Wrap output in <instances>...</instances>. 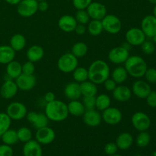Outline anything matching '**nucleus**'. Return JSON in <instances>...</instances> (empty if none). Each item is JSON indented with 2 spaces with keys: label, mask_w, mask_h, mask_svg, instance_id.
<instances>
[{
  "label": "nucleus",
  "mask_w": 156,
  "mask_h": 156,
  "mask_svg": "<svg viewBox=\"0 0 156 156\" xmlns=\"http://www.w3.org/2000/svg\"><path fill=\"white\" fill-rule=\"evenodd\" d=\"M8 4L12 5H17L21 0H5Z\"/></svg>",
  "instance_id": "5fc2aeb1"
},
{
  "label": "nucleus",
  "mask_w": 156,
  "mask_h": 156,
  "mask_svg": "<svg viewBox=\"0 0 156 156\" xmlns=\"http://www.w3.org/2000/svg\"><path fill=\"white\" fill-rule=\"evenodd\" d=\"M142 51L146 55H151L155 52V44L152 41H145L141 45Z\"/></svg>",
  "instance_id": "a19ab883"
},
{
  "label": "nucleus",
  "mask_w": 156,
  "mask_h": 156,
  "mask_svg": "<svg viewBox=\"0 0 156 156\" xmlns=\"http://www.w3.org/2000/svg\"><path fill=\"white\" fill-rule=\"evenodd\" d=\"M111 79L114 81L117 84L123 83L128 78V73L126 72L125 67L118 66L114 69L111 72Z\"/></svg>",
  "instance_id": "7c9ffc66"
},
{
  "label": "nucleus",
  "mask_w": 156,
  "mask_h": 156,
  "mask_svg": "<svg viewBox=\"0 0 156 156\" xmlns=\"http://www.w3.org/2000/svg\"><path fill=\"white\" fill-rule=\"evenodd\" d=\"M18 91L15 82L13 79H6L0 88V94L5 99H11L15 97Z\"/></svg>",
  "instance_id": "f3484780"
},
{
  "label": "nucleus",
  "mask_w": 156,
  "mask_h": 156,
  "mask_svg": "<svg viewBox=\"0 0 156 156\" xmlns=\"http://www.w3.org/2000/svg\"><path fill=\"white\" fill-rule=\"evenodd\" d=\"M133 127L139 132L147 131L151 126V120L149 116L144 112H136L131 118Z\"/></svg>",
  "instance_id": "6e6552de"
},
{
  "label": "nucleus",
  "mask_w": 156,
  "mask_h": 156,
  "mask_svg": "<svg viewBox=\"0 0 156 156\" xmlns=\"http://www.w3.org/2000/svg\"><path fill=\"white\" fill-rule=\"evenodd\" d=\"M146 81L149 83H156V69L148 68L144 75Z\"/></svg>",
  "instance_id": "c03bdc74"
},
{
  "label": "nucleus",
  "mask_w": 156,
  "mask_h": 156,
  "mask_svg": "<svg viewBox=\"0 0 156 156\" xmlns=\"http://www.w3.org/2000/svg\"><path fill=\"white\" fill-rule=\"evenodd\" d=\"M44 56V50L41 46L33 45L27 49L26 56L28 61L37 62L43 59Z\"/></svg>",
  "instance_id": "b1692460"
},
{
  "label": "nucleus",
  "mask_w": 156,
  "mask_h": 156,
  "mask_svg": "<svg viewBox=\"0 0 156 156\" xmlns=\"http://www.w3.org/2000/svg\"><path fill=\"white\" fill-rule=\"evenodd\" d=\"M146 103L151 108H156V91H151L146 97Z\"/></svg>",
  "instance_id": "09e8293b"
},
{
  "label": "nucleus",
  "mask_w": 156,
  "mask_h": 156,
  "mask_svg": "<svg viewBox=\"0 0 156 156\" xmlns=\"http://www.w3.org/2000/svg\"><path fill=\"white\" fill-rule=\"evenodd\" d=\"M0 137H1L2 141L4 144L9 145V146H11L15 145L18 142L17 131L15 130V129H9Z\"/></svg>",
  "instance_id": "2f4dec72"
},
{
  "label": "nucleus",
  "mask_w": 156,
  "mask_h": 156,
  "mask_svg": "<svg viewBox=\"0 0 156 156\" xmlns=\"http://www.w3.org/2000/svg\"><path fill=\"white\" fill-rule=\"evenodd\" d=\"M44 114L49 119L53 122H62L68 117L69 114L67 105L62 101L56 100L47 103Z\"/></svg>",
  "instance_id": "f03ea898"
},
{
  "label": "nucleus",
  "mask_w": 156,
  "mask_h": 156,
  "mask_svg": "<svg viewBox=\"0 0 156 156\" xmlns=\"http://www.w3.org/2000/svg\"><path fill=\"white\" fill-rule=\"evenodd\" d=\"M56 138V133L49 126L37 129L35 139L41 145H48L53 143Z\"/></svg>",
  "instance_id": "9b49d317"
},
{
  "label": "nucleus",
  "mask_w": 156,
  "mask_h": 156,
  "mask_svg": "<svg viewBox=\"0 0 156 156\" xmlns=\"http://www.w3.org/2000/svg\"><path fill=\"white\" fill-rule=\"evenodd\" d=\"M26 117H27V121L31 123L34 127L37 129L47 126L48 125L49 119L47 118L45 114L30 111V112H27Z\"/></svg>",
  "instance_id": "2eb2a0df"
},
{
  "label": "nucleus",
  "mask_w": 156,
  "mask_h": 156,
  "mask_svg": "<svg viewBox=\"0 0 156 156\" xmlns=\"http://www.w3.org/2000/svg\"><path fill=\"white\" fill-rule=\"evenodd\" d=\"M129 50L123 47V46L114 47L110 50L108 55L110 62L114 64H117V65L124 63L126 59L129 58Z\"/></svg>",
  "instance_id": "1a4fd4ad"
},
{
  "label": "nucleus",
  "mask_w": 156,
  "mask_h": 156,
  "mask_svg": "<svg viewBox=\"0 0 156 156\" xmlns=\"http://www.w3.org/2000/svg\"><path fill=\"white\" fill-rule=\"evenodd\" d=\"M24 156H42L43 149L41 145L36 140H30L24 143L22 149Z\"/></svg>",
  "instance_id": "aec40b11"
},
{
  "label": "nucleus",
  "mask_w": 156,
  "mask_h": 156,
  "mask_svg": "<svg viewBox=\"0 0 156 156\" xmlns=\"http://www.w3.org/2000/svg\"><path fill=\"white\" fill-rule=\"evenodd\" d=\"M108 156H123L121 155H119V154L116 153V154H114V155H108Z\"/></svg>",
  "instance_id": "bf43d9fd"
},
{
  "label": "nucleus",
  "mask_w": 156,
  "mask_h": 156,
  "mask_svg": "<svg viewBox=\"0 0 156 156\" xmlns=\"http://www.w3.org/2000/svg\"><path fill=\"white\" fill-rule=\"evenodd\" d=\"M64 94L70 101L79 100L82 96L80 84L76 82H71L68 83L64 88Z\"/></svg>",
  "instance_id": "5701e85b"
},
{
  "label": "nucleus",
  "mask_w": 156,
  "mask_h": 156,
  "mask_svg": "<svg viewBox=\"0 0 156 156\" xmlns=\"http://www.w3.org/2000/svg\"><path fill=\"white\" fill-rule=\"evenodd\" d=\"M48 9L49 5L46 0L45 1L38 2V11H41V12H46Z\"/></svg>",
  "instance_id": "603ef678"
},
{
  "label": "nucleus",
  "mask_w": 156,
  "mask_h": 156,
  "mask_svg": "<svg viewBox=\"0 0 156 156\" xmlns=\"http://www.w3.org/2000/svg\"><path fill=\"white\" fill-rule=\"evenodd\" d=\"M124 67L128 75L133 78H141L144 76L148 69L147 63L145 59L140 56H129L124 62Z\"/></svg>",
  "instance_id": "7ed1b4c3"
},
{
  "label": "nucleus",
  "mask_w": 156,
  "mask_h": 156,
  "mask_svg": "<svg viewBox=\"0 0 156 156\" xmlns=\"http://www.w3.org/2000/svg\"><path fill=\"white\" fill-rule=\"evenodd\" d=\"M82 117L85 124L89 127H96L99 126L102 121L101 114L97 109L86 110Z\"/></svg>",
  "instance_id": "dca6fc26"
},
{
  "label": "nucleus",
  "mask_w": 156,
  "mask_h": 156,
  "mask_svg": "<svg viewBox=\"0 0 156 156\" xmlns=\"http://www.w3.org/2000/svg\"><path fill=\"white\" fill-rule=\"evenodd\" d=\"M132 93L134 95L136 96L138 98L145 99L146 98L149 93L151 92L152 89L147 82L143 80H137L133 84L132 86Z\"/></svg>",
  "instance_id": "a211bd4d"
},
{
  "label": "nucleus",
  "mask_w": 156,
  "mask_h": 156,
  "mask_svg": "<svg viewBox=\"0 0 156 156\" xmlns=\"http://www.w3.org/2000/svg\"><path fill=\"white\" fill-rule=\"evenodd\" d=\"M86 11L91 20L101 21L107 15L106 6L98 2H92L88 6Z\"/></svg>",
  "instance_id": "4468645a"
},
{
  "label": "nucleus",
  "mask_w": 156,
  "mask_h": 156,
  "mask_svg": "<svg viewBox=\"0 0 156 156\" xmlns=\"http://www.w3.org/2000/svg\"><path fill=\"white\" fill-rule=\"evenodd\" d=\"M105 152L107 155H111L117 153L118 147L115 143H108L105 146Z\"/></svg>",
  "instance_id": "49530a36"
},
{
  "label": "nucleus",
  "mask_w": 156,
  "mask_h": 156,
  "mask_svg": "<svg viewBox=\"0 0 156 156\" xmlns=\"http://www.w3.org/2000/svg\"><path fill=\"white\" fill-rule=\"evenodd\" d=\"M14 151L12 146L6 144L0 145V156H13Z\"/></svg>",
  "instance_id": "de8ad7c7"
},
{
  "label": "nucleus",
  "mask_w": 156,
  "mask_h": 156,
  "mask_svg": "<svg viewBox=\"0 0 156 156\" xmlns=\"http://www.w3.org/2000/svg\"><path fill=\"white\" fill-rule=\"evenodd\" d=\"M88 79L96 85L103 84L111 75L110 67L105 61L97 59L91 62L88 69Z\"/></svg>",
  "instance_id": "f257e3e1"
},
{
  "label": "nucleus",
  "mask_w": 156,
  "mask_h": 156,
  "mask_svg": "<svg viewBox=\"0 0 156 156\" xmlns=\"http://www.w3.org/2000/svg\"><path fill=\"white\" fill-rule=\"evenodd\" d=\"M79 65L78 58L72 53L62 55L57 61L58 69L64 73H71Z\"/></svg>",
  "instance_id": "20e7f679"
},
{
  "label": "nucleus",
  "mask_w": 156,
  "mask_h": 156,
  "mask_svg": "<svg viewBox=\"0 0 156 156\" xmlns=\"http://www.w3.org/2000/svg\"><path fill=\"white\" fill-rule=\"evenodd\" d=\"M153 15L156 18V5H155V7L153 9Z\"/></svg>",
  "instance_id": "4d7b16f0"
},
{
  "label": "nucleus",
  "mask_w": 156,
  "mask_h": 156,
  "mask_svg": "<svg viewBox=\"0 0 156 156\" xmlns=\"http://www.w3.org/2000/svg\"><path fill=\"white\" fill-rule=\"evenodd\" d=\"M141 30L148 37L152 38L156 34V18L154 15H147L142 20Z\"/></svg>",
  "instance_id": "6ab92c4d"
},
{
  "label": "nucleus",
  "mask_w": 156,
  "mask_h": 156,
  "mask_svg": "<svg viewBox=\"0 0 156 156\" xmlns=\"http://www.w3.org/2000/svg\"><path fill=\"white\" fill-rule=\"evenodd\" d=\"M37 2H41V1H45V0H37Z\"/></svg>",
  "instance_id": "052dcab7"
},
{
  "label": "nucleus",
  "mask_w": 156,
  "mask_h": 156,
  "mask_svg": "<svg viewBox=\"0 0 156 156\" xmlns=\"http://www.w3.org/2000/svg\"><path fill=\"white\" fill-rule=\"evenodd\" d=\"M92 0H73V5L77 10H85Z\"/></svg>",
  "instance_id": "37998d69"
},
{
  "label": "nucleus",
  "mask_w": 156,
  "mask_h": 156,
  "mask_svg": "<svg viewBox=\"0 0 156 156\" xmlns=\"http://www.w3.org/2000/svg\"><path fill=\"white\" fill-rule=\"evenodd\" d=\"M86 30H87V27H85V25H84V24H77L74 31L76 32V34L82 36V35H83L86 32Z\"/></svg>",
  "instance_id": "3c124183"
},
{
  "label": "nucleus",
  "mask_w": 156,
  "mask_h": 156,
  "mask_svg": "<svg viewBox=\"0 0 156 156\" xmlns=\"http://www.w3.org/2000/svg\"><path fill=\"white\" fill-rule=\"evenodd\" d=\"M103 84L105 90L108 91H111V92L114 91V88H115L117 85V84L112 79H109V78H108V79H106V80L103 82Z\"/></svg>",
  "instance_id": "8fccbe9b"
},
{
  "label": "nucleus",
  "mask_w": 156,
  "mask_h": 156,
  "mask_svg": "<svg viewBox=\"0 0 156 156\" xmlns=\"http://www.w3.org/2000/svg\"><path fill=\"white\" fill-rule=\"evenodd\" d=\"M44 99L47 103H48V102H51L53 101H54L56 99V97H55L54 93L51 92V91H49V92H47L44 94Z\"/></svg>",
  "instance_id": "864d4df0"
},
{
  "label": "nucleus",
  "mask_w": 156,
  "mask_h": 156,
  "mask_svg": "<svg viewBox=\"0 0 156 156\" xmlns=\"http://www.w3.org/2000/svg\"><path fill=\"white\" fill-rule=\"evenodd\" d=\"M9 46L15 50V52L21 51L25 47L26 39L24 35L21 34H15L11 37Z\"/></svg>",
  "instance_id": "c756f323"
},
{
  "label": "nucleus",
  "mask_w": 156,
  "mask_h": 156,
  "mask_svg": "<svg viewBox=\"0 0 156 156\" xmlns=\"http://www.w3.org/2000/svg\"><path fill=\"white\" fill-rule=\"evenodd\" d=\"M102 120L108 125H117L121 122L123 114L120 110L114 107H109L102 111Z\"/></svg>",
  "instance_id": "9d476101"
},
{
  "label": "nucleus",
  "mask_w": 156,
  "mask_h": 156,
  "mask_svg": "<svg viewBox=\"0 0 156 156\" xmlns=\"http://www.w3.org/2000/svg\"><path fill=\"white\" fill-rule=\"evenodd\" d=\"M15 83L18 90L23 91H28L33 89L37 83V79L34 75H28L21 73L16 79Z\"/></svg>",
  "instance_id": "ddd939ff"
},
{
  "label": "nucleus",
  "mask_w": 156,
  "mask_h": 156,
  "mask_svg": "<svg viewBox=\"0 0 156 156\" xmlns=\"http://www.w3.org/2000/svg\"><path fill=\"white\" fill-rule=\"evenodd\" d=\"M73 76L75 82L82 83L88 79V69L82 66H77L73 72Z\"/></svg>",
  "instance_id": "f704fd0d"
},
{
  "label": "nucleus",
  "mask_w": 156,
  "mask_h": 156,
  "mask_svg": "<svg viewBox=\"0 0 156 156\" xmlns=\"http://www.w3.org/2000/svg\"><path fill=\"white\" fill-rule=\"evenodd\" d=\"M5 113L12 120H21L26 117L27 109L25 105L21 102L15 101L8 105Z\"/></svg>",
  "instance_id": "0eeeda50"
},
{
  "label": "nucleus",
  "mask_w": 156,
  "mask_h": 156,
  "mask_svg": "<svg viewBox=\"0 0 156 156\" xmlns=\"http://www.w3.org/2000/svg\"><path fill=\"white\" fill-rule=\"evenodd\" d=\"M15 58V51L9 45L0 46V64L7 65Z\"/></svg>",
  "instance_id": "a878e982"
},
{
  "label": "nucleus",
  "mask_w": 156,
  "mask_h": 156,
  "mask_svg": "<svg viewBox=\"0 0 156 156\" xmlns=\"http://www.w3.org/2000/svg\"><path fill=\"white\" fill-rule=\"evenodd\" d=\"M95 102H96V96L84 97L83 100H82V104H83L85 110L95 109Z\"/></svg>",
  "instance_id": "79ce46f5"
},
{
  "label": "nucleus",
  "mask_w": 156,
  "mask_h": 156,
  "mask_svg": "<svg viewBox=\"0 0 156 156\" xmlns=\"http://www.w3.org/2000/svg\"><path fill=\"white\" fill-rule=\"evenodd\" d=\"M77 24L75 17L69 15H62L58 21V26L59 29L66 33L74 31Z\"/></svg>",
  "instance_id": "4be33fe9"
},
{
  "label": "nucleus",
  "mask_w": 156,
  "mask_h": 156,
  "mask_svg": "<svg viewBox=\"0 0 156 156\" xmlns=\"http://www.w3.org/2000/svg\"><path fill=\"white\" fill-rule=\"evenodd\" d=\"M115 143L117 144L118 149L127 150L132 146L133 143V137L129 133H121L116 139Z\"/></svg>",
  "instance_id": "393cba45"
},
{
  "label": "nucleus",
  "mask_w": 156,
  "mask_h": 156,
  "mask_svg": "<svg viewBox=\"0 0 156 156\" xmlns=\"http://www.w3.org/2000/svg\"><path fill=\"white\" fill-rule=\"evenodd\" d=\"M111 98L106 94H101L96 97L95 108L99 111H103L111 107Z\"/></svg>",
  "instance_id": "473e14b6"
},
{
  "label": "nucleus",
  "mask_w": 156,
  "mask_h": 156,
  "mask_svg": "<svg viewBox=\"0 0 156 156\" xmlns=\"http://www.w3.org/2000/svg\"><path fill=\"white\" fill-rule=\"evenodd\" d=\"M153 155H154V156H156V152H154V153H153Z\"/></svg>",
  "instance_id": "680f3d73"
},
{
  "label": "nucleus",
  "mask_w": 156,
  "mask_h": 156,
  "mask_svg": "<svg viewBox=\"0 0 156 156\" xmlns=\"http://www.w3.org/2000/svg\"><path fill=\"white\" fill-rule=\"evenodd\" d=\"M125 37L126 42L130 46H141L146 41V37L141 28L132 27L126 31Z\"/></svg>",
  "instance_id": "f8f14e48"
},
{
  "label": "nucleus",
  "mask_w": 156,
  "mask_h": 156,
  "mask_svg": "<svg viewBox=\"0 0 156 156\" xmlns=\"http://www.w3.org/2000/svg\"><path fill=\"white\" fill-rule=\"evenodd\" d=\"M88 47L84 42H77L72 47V53L76 57L82 58L88 53Z\"/></svg>",
  "instance_id": "c9c22d12"
},
{
  "label": "nucleus",
  "mask_w": 156,
  "mask_h": 156,
  "mask_svg": "<svg viewBox=\"0 0 156 156\" xmlns=\"http://www.w3.org/2000/svg\"><path fill=\"white\" fill-rule=\"evenodd\" d=\"M103 30L111 34H117L121 30L122 23L120 18L116 15L107 14L106 16L101 20Z\"/></svg>",
  "instance_id": "39448f33"
},
{
  "label": "nucleus",
  "mask_w": 156,
  "mask_h": 156,
  "mask_svg": "<svg viewBox=\"0 0 156 156\" xmlns=\"http://www.w3.org/2000/svg\"><path fill=\"white\" fill-rule=\"evenodd\" d=\"M75 18L78 24H84V25L88 24V23L91 20L86 9L85 10H77L76 15H75Z\"/></svg>",
  "instance_id": "ea45409f"
},
{
  "label": "nucleus",
  "mask_w": 156,
  "mask_h": 156,
  "mask_svg": "<svg viewBox=\"0 0 156 156\" xmlns=\"http://www.w3.org/2000/svg\"><path fill=\"white\" fill-rule=\"evenodd\" d=\"M68 107L69 114H71L74 117H82L84 113L85 112V108L82 102L79 100L70 101L69 103L67 105Z\"/></svg>",
  "instance_id": "cd10ccee"
},
{
  "label": "nucleus",
  "mask_w": 156,
  "mask_h": 156,
  "mask_svg": "<svg viewBox=\"0 0 156 156\" xmlns=\"http://www.w3.org/2000/svg\"><path fill=\"white\" fill-rule=\"evenodd\" d=\"M112 95L117 101L126 102L132 97V90L126 85H117L112 91Z\"/></svg>",
  "instance_id": "412c9836"
},
{
  "label": "nucleus",
  "mask_w": 156,
  "mask_h": 156,
  "mask_svg": "<svg viewBox=\"0 0 156 156\" xmlns=\"http://www.w3.org/2000/svg\"><path fill=\"white\" fill-rule=\"evenodd\" d=\"M151 141V136L146 131H143L138 134L136 139V146L140 148H145L149 146Z\"/></svg>",
  "instance_id": "4c0bfd02"
},
{
  "label": "nucleus",
  "mask_w": 156,
  "mask_h": 156,
  "mask_svg": "<svg viewBox=\"0 0 156 156\" xmlns=\"http://www.w3.org/2000/svg\"><path fill=\"white\" fill-rule=\"evenodd\" d=\"M152 41H153V43L154 44H156V34L155 35H154L153 37H152Z\"/></svg>",
  "instance_id": "13d9d810"
},
{
  "label": "nucleus",
  "mask_w": 156,
  "mask_h": 156,
  "mask_svg": "<svg viewBox=\"0 0 156 156\" xmlns=\"http://www.w3.org/2000/svg\"><path fill=\"white\" fill-rule=\"evenodd\" d=\"M151 4H153V5H156V0H148Z\"/></svg>",
  "instance_id": "6e6d98bb"
},
{
  "label": "nucleus",
  "mask_w": 156,
  "mask_h": 156,
  "mask_svg": "<svg viewBox=\"0 0 156 156\" xmlns=\"http://www.w3.org/2000/svg\"><path fill=\"white\" fill-rule=\"evenodd\" d=\"M38 11V2L37 0H21L17 5V12L23 18H30Z\"/></svg>",
  "instance_id": "423d86ee"
},
{
  "label": "nucleus",
  "mask_w": 156,
  "mask_h": 156,
  "mask_svg": "<svg viewBox=\"0 0 156 156\" xmlns=\"http://www.w3.org/2000/svg\"><path fill=\"white\" fill-rule=\"evenodd\" d=\"M22 73V65L15 59L6 66V75L10 79H16Z\"/></svg>",
  "instance_id": "bb28decb"
},
{
  "label": "nucleus",
  "mask_w": 156,
  "mask_h": 156,
  "mask_svg": "<svg viewBox=\"0 0 156 156\" xmlns=\"http://www.w3.org/2000/svg\"><path fill=\"white\" fill-rule=\"evenodd\" d=\"M87 30L90 34V35L93 37L100 35L104 30L101 21H100V20H91L88 23Z\"/></svg>",
  "instance_id": "72a5a7b5"
},
{
  "label": "nucleus",
  "mask_w": 156,
  "mask_h": 156,
  "mask_svg": "<svg viewBox=\"0 0 156 156\" xmlns=\"http://www.w3.org/2000/svg\"><path fill=\"white\" fill-rule=\"evenodd\" d=\"M35 72V66L34 62H32L30 61L24 62L22 65V73L28 75H34Z\"/></svg>",
  "instance_id": "a18cd8bd"
},
{
  "label": "nucleus",
  "mask_w": 156,
  "mask_h": 156,
  "mask_svg": "<svg viewBox=\"0 0 156 156\" xmlns=\"http://www.w3.org/2000/svg\"><path fill=\"white\" fill-rule=\"evenodd\" d=\"M17 135H18V141L24 143L32 140V136H33L31 130L27 126H22L19 128L17 130Z\"/></svg>",
  "instance_id": "e433bc0d"
},
{
  "label": "nucleus",
  "mask_w": 156,
  "mask_h": 156,
  "mask_svg": "<svg viewBox=\"0 0 156 156\" xmlns=\"http://www.w3.org/2000/svg\"><path fill=\"white\" fill-rule=\"evenodd\" d=\"M80 89L82 95L84 97H91L96 96L98 94L97 85L91 81H85L80 83Z\"/></svg>",
  "instance_id": "c85d7f7f"
},
{
  "label": "nucleus",
  "mask_w": 156,
  "mask_h": 156,
  "mask_svg": "<svg viewBox=\"0 0 156 156\" xmlns=\"http://www.w3.org/2000/svg\"><path fill=\"white\" fill-rule=\"evenodd\" d=\"M12 124V119L5 112L0 113V136L5 131L10 129Z\"/></svg>",
  "instance_id": "58836bf2"
}]
</instances>
